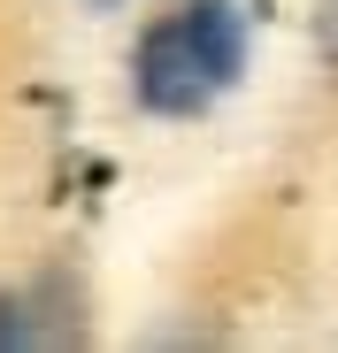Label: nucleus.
<instances>
[{
	"mask_svg": "<svg viewBox=\"0 0 338 353\" xmlns=\"http://www.w3.org/2000/svg\"><path fill=\"white\" fill-rule=\"evenodd\" d=\"M239 70H246L239 0H177V8H161L146 23L131 85H139V100L154 115H200L239 85Z\"/></svg>",
	"mask_w": 338,
	"mask_h": 353,
	"instance_id": "obj_1",
	"label": "nucleus"
}]
</instances>
